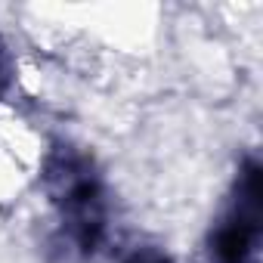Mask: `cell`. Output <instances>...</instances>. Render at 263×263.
I'll list each match as a JSON object with an SVG mask.
<instances>
[{
  "label": "cell",
  "mask_w": 263,
  "mask_h": 263,
  "mask_svg": "<svg viewBox=\"0 0 263 263\" xmlns=\"http://www.w3.org/2000/svg\"><path fill=\"white\" fill-rule=\"evenodd\" d=\"M41 183L50 204L59 211L68 241L81 254H93L108 229L105 186L93 158L71 143H53L41 167Z\"/></svg>",
  "instance_id": "1"
},
{
  "label": "cell",
  "mask_w": 263,
  "mask_h": 263,
  "mask_svg": "<svg viewBox=\"0 0 263 263\" xmlns=\"http://www.w3.org/2000/svg\"><path fill=\"white\" fill-rule=\"evenodd\" d=\"M260 201H263V171L254 155L238 164L229 208L214 223L208 235L211 263H257L260 251Z\"/></svg>",
  "instance_id": "2"
},
{
  "label": "cell",
  "mask_w": 263,
  "mask_h": 263,
  "mask_svg": "<svg viewBox=\"0 0 263 263\" xmlns=\"http://www.w3.org/2000/svg\"><path fill=\"white\" fill-rule=\"evenodd\" d=\"M10 84H13V59H10L7 47L0 44V99H4V93L10 90Z\"/></svg>",
  "instance_id": "4"
},
{
  "label": "cell",
  "mask_w": 263,
  "mask_h": 263,
  "mask_svg": "<svg viewBox=\"0 0 263 263\" xmlns=\"http://www.w3.org/2000/svg\"><path fill=\"white\" fill-rule=\"evenodd\" d=\"M124 263H174V257H171V254H164L161 248H152V245H146V248L130 251V254L124 257Z\"/></svg>",
  "instance_id": "3"
}]
</instances>
